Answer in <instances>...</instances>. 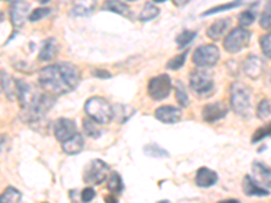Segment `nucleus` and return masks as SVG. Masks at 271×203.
<instances>
[{
    "instance_id": "f257e3e1",
    "label": "nucleus",
    "mask_w": 271,
    "mask_h": 203,
    "mask_svg": "<svg viewBox=\"0 0 271 203\" xmlns=\"http://www.w3.org/2000/svg\"><path fill=\"white\" fill-rule=\"evenodd\" d=\"M79 81V70L69 63L45 67L38 74V84L49 95H63L74 91Z\"/></svg>"
},
{
    "instance_id": "f03ea898",
    "label": "nucleus",
    "mask_w": 271,
    "mask_h": 203,
    "mask_svg": "<svg viewBox=\"0 0 271 203\" xmlns=\"http://www.w3.org/2000/svg\"><path fill=\"white\" fill-rule=\"evenodd\" d=\"M231 104L233 111L240 117L248 118L251 115V91L243 83L231 85Z\"/></svg>"
},
{
    "instance_id": "7ed1b4c3",
    "label": "nucleus",
    "mask_w": 271,
    "mask_h": 203,
    "mask_svg": "<svg viewBox=\"0 0 271 203\" xmlns=\"http://www.w3.org/2000/svg\"><path fill=\"white\" fill-rule=\"evenodd\" d=\"M84 110L89 115L90 119L100 125H107L113 119V106L108 103L107 100L99 96L90 98L86 104Z\"/></svg>"
},
{
    "instance_id": "20e7f679",
    "label": "nucleus",
    "mask_w": 271,
    "mask_h": 203,
    "mask_svg": "<svg viewBox=\"0 0 271 203\" xmlns=\"http://www.w3.org/2000/svg\"><path fill=\"white\" fill-rule=\"evenodd\" d=\"M54 102H56V99L52 95L41 94L37 102L29 110L23 111L26 114V121L27 122H40L41 119L46 115V113L53 107Z\"/></svg>"
},
{
    "instance_id": "39448f33",
    "label": "nucleus",
    "mask_w": 271,
    "mask_h": 203,
    "mask_svg": "<svg viewBox=\"0 0 271 203\" xmlns=\"http://www.w3.org/2000/svg\"><path fill=\"white\" fill-rule=\"evenodd\" d=\"M220 60V50L214 45H203L197 48L192 56V61L198 68H210Z\"/></svg>"
},
{
    "instance_id": "423d86ee",
    "label": "nucleus",
    "mask_w": 271,
    "mask_h": 203,
    "mask_svg": "<svg viewBox=\"0 0 271 203\" xmlns=\"http://www.w3.org/2000/svg\"><path fill=\"white\" fill-rule=\"evenodd\" d=\"M251 40V33L243 27H236L225 37L224 40V48L229 53H237L243 48H246Z\"/></svg>"
},
{
    "instance_id": "0eeeda50",
    "label": "nucleus",
    "mask_w": 271,
    "mask_h": 203,
    "mask_svg": "<svg viewBox=\"0 0 271 203\" xmlns=\"http://www.w3.org/2000/svg\"><path fill=\"white\" fill-rule=\"evenodd\" d=\"M108 165L102 160H92L89 164V167L84 171V182L87 184H102L107 179L108 175Z\"/></svg>"
},
{
    "instance_id": "6e6552de",
    "label": "nucleus",
    "mask_w": 271,
    "mask_h": 203,
    "mask_svg": "<svg viewBox=\"0 0 271 203\" xmlns=\"http://www.w3.org/2000/svg\"><path fill=\"white\" fill-rule=\"evenodd\" d=\"M171 92V79L167 74L153 77L148 84V94L155 100H163Z\"/></svg>"
},
{
    "instance_id": "1a4fd4ad",
    "label": "nucleus",
    "mask_w": 271,
    "mask_h": 203,
    "mask_svg": "<svg viewBox=\"0 0 271 203\" xmlns=\"http://www.w3.org/2000/svg\"><path fill=\"white\" fill-rule=\"evenodd\" d=\"M16 87H18V94L16 99L19 100L20 107L23 111L29 110L33 104L40 98V92L29 83H25L22 80H16Z\"/></svg>"
},
{
    "instance_id": "9d476101",
    "label": "nucleus",
    "mask_w": 271,
    "mask_h": 203,
    "mask_svg": "<svg viewBox=\"0 0 271 203\" xmlns=\"http://www.w3.org/2000/svg\"><path fill=\"white\" fill-rule=\"evenodd\" d=\"M213 79L210 74L205 72V70L197 69L191 72L190 74V87H191L197 94H207L213 89Z\"/></svg>"
},
{
    "instance_id": "9b49d317",
    "label": "nucleus",
    "mask_w": 271,
    "mask_h": 203,
    "mask_svg": "<svg viewBox=\"0 0 271 203\" xmlns=\"http://www.w3.org/2000/svg\"><path fill=\"white\" fill-rule=\"evenodd\" d=\"M76 134V124L72 119L60 118L54 124V135L60 142H65Z\"/></svg>"
},
{
    "instance_id": "f8f14e48",
    "label": "nucleus",
    "mask_w": 271,
    "mask_h": 203,
    "mask_svg": "<svg viewBox=\"0 0 271 203\" xmlns=\"http://www.w3.org/2000/svg\"><path fill=\"white\" fill-rule=\"evenodd\" d=\"M244 72L250 79H258L266 68V61L263 57L258 55H250L244 61Z\"/></svg>"
},
{
    "instance_id": "ddd939ff",
    "label": "nucleus",
    "mask_w": 271,
    "mask_h": 203,
    "mask_svg": "<svg viewBox=\"0 0 271 203\" xmlns=\"http://www.w3.org/2000/svg\"><path fill=\"white\" fill-rule=\"evenodd\" d=\"M252 174H254V180L261 187L266 190H271V168L266 164L261 161H255L252 164Z\"/></svg>"
},
{
    "instance_id": "4468645a",
    "label": "nucleus",
    "mask_w": 271,
    "mask_h": 203,
    "mask_svg": "<svg viewBox=\"0 0 271 203\" xmlns=\"http://www.w3.org/2000/svg\"><path fill=\"white\" fill-rule=\"evenodd\" d=\"M30 8V4L27 1H12L10 7V16L11 23L14 27L19 29L25 23L27 11Z\"/></svg>"
},
{
    "instance_id": "2eb2a0df",
    "label": "nucleus",
    "mask_w": 271,
    "mask_h": 203,
    "mask_svg": "<svg viewBox=\"0 0 271 203\" xmlns=\"http://www.w3.org/2000/svg\"><path fill=\"white\" fill-rule=\"evenodd\" d=\"M155 117L163 122V124H177L182 119L181 110L174 107V106H162L156 110Z\"/></svg>"
},
{
    "instance_id": "dca6fc26",
    "label": "nucleus",
    "mask_w": 271,
    "mask_h": 203,
    "mask_svg": "<svg viewBox=\"0 0 271 203\" xmlns=\"http://www.w3.org/2000/svg\"><path fill=\"white\" fill-rule=\"evenodd\" d=\"M227 113H228L227 107L222 103H210L206 104V106L203 107L202 117L206 122L213 124V122H217V121H220L221 118H224V117L227 115Z\"/></svg>"
},
{
    "instance_id": "f3484780",
    "label": "nucleus",
    "mask_w": 271,
    "mask_h": 203,
    "mask_svg": "<svg viewBox=\"0 0 271 203\" xmlns=\"http://www.w3.org/2000/svg\"><path fill=\"white\" fill-rule=\"evenodd\" d=\"M218 180V176L214 171L209 168H199L197 172V176H195V183H197L198 187H202V189H209L217 183Z\"/></svg>"
},
{
    "instance_id": "a211bd4d",
    "label": "nucleus",
    "mask_w": 271,
    "mask_h": 203,
    "mask_svg": "<svg viewBox=\"0 0 271 203\" xmlns=\"http://www.w3.org/2000/svg\"><path fill=\"white\" fill-rule=\"evenodd\" d=\"M243 191L248 197H267L270 194L269 190L261 187L250 175H247L243 180Z\"/></svg>"
},
{
    "instance_id": "6ab92c4d",
    "label": "nucleus",
    "mask_w": 271,
    "mask_h": 203,
    "mask_svg": "<svg viewBox=\"0 0 271 203\" xmlns=\"http://www.w3.org/2000/svg\"><path fill=\"white\" fill-rule=\"evenodd\" d=\"M0 83H1V91H4L7 98L10 100H14L18 94L16 80L12 79L8 73H5L4 70H0Z\"/></svg>"
},
{
    "instance_id": "aec40b11",
    "label": "nucleus",
    "mask_w": 271,
    "mask_h": 203,
    "mask_svg": "<svg viewBox=\"0 0 271 203\" xmlns=\"http://www.w3.org/2000/svg\"><path fill=\"white\" fill-rule=\"evenodd\" d=\"M57 52H59L57 41L54 40V38H48V40L44 41V44L41 46L38 59L41 61H50V60H53L57 56Z\"/></svg>"
},
{
    "instance_id": "412c9836",
    "label": "nucleus",
    "mask_w": 271,
    "mask_h": 203,
    "mask_svg": "<svg viewBox=\"0 0 271 203\" xmlns=\"http://www.w3.org/2000/svg\"><path fill=\"white\" fill-rule=\"evenodd\" d=\"M83 148L84 139L82 137V134L79 133H76L72 138H69L68 141L63 142V150L67 154H78L83 150Z\"/></svg>"
},
{
    "instance_id": "4be33fe9",
    "label": "nucleus",
    "mask_w": 271,
    "mask_h": 203,
    "mask_svg": "<svg viewBox=\"0 0 271 203\" xmlns=\"http://www.w3.org/2000/svg\"><path fill=\"white\" fill-rule=\"evenodd\" d=\"M228 25H229V19H228V18L216 20V22L207 29L206 31L207 37L212 38V40H218V38H221V35L227 31Z\"/></svg>"
},
{
    "instance_id": "5701e85b",
    "label": "nucleus",
    "mask_w": 271,
    "mask_h": 203,
    "mask_svg": "<svg viewBox=\"0 0 271 203\" xmlns=\"http://www.w3.org/2000/svg\"><path fill=\"white\" fill-rule=\"evenodd\" d=\"M134 114V110L130 109L126 104H117L113 107V117L118 119L121 124L128 122V119Z\"/></svg>"
},
{
    "instance_id": "b1692460",
    "label": "nucleus",
    "mask_w": 271,
    "mask_h": 203,
    "mask_svg": "<svg viewBox=\"0 0 271 203\" xmlns=\"http://www.w3.org/2000/svg\"><path fill=\"white\" fill-rule=\"evenodd\" d=\"M144 152L149 157H155V159H163V157H168L170 153L168 150L163 149L162 146H159L158 144H148L144 146Z\"/></svg>"
},
{
    "instance_id": "393cba45",
    "label": "nucleus",
    "mask_w": 271,
    "mask_h": 203,
    "mask_svg": "<svg viewBox=\"0 0 271 203\" xmlns=\"http://www.w3.org/2000/svg\"><path fill=\"white\" fill-rule=\"evenodd\" d=\"M104 10L111 11V12H115V14L122 15V16H128L129 15V5L122 3V1H107L106 4L103 5Z\"/></svg>"
},
{
    "instance_id": "a878e982",
    "label": "nucleus",
    "mask_w": 271,
    "mask_h": 203,
    "mask_svg": "<svg viewBox=\"0 0 271 203\" xmlns=\"http://www.w3.org/2000/svg\"><path fill=\"white\" fill-rule=\"evenodd\" d=\"M83 130L84 133L87 134L89 137H91V138H98L102 134L100 129L96 126V122H94L92 119L90 118H86L83 121Z\"/></svg>"
},
{
    "instance_id": "bb28decb",
    "label": "nucleus",
    "mask_w": 271,
    "mask_h": 203,
    "mask_svg": "<svg viewBox=\"0 0 271 203\" xmlns=\"http://www.w3.org/2000/svg\"><path fill=\"white\" fill-rule=\"evenodd\" d=\"M159 12H160V11H159L158 7L153 4V3H147V4L144 5L141 14H140V19L144 20V22L155 19V18L159 15Z\"/></svg>"
},
{
    "instance_id": "cd10ccee",
    "label": "nucleus",
    "mask_w": 271,
    "mask_h": 203,
    "mask_svg": "<svg viewBox=\"0 0 271 203\" xmlns=\"http://www.w3.org/2000/svg\"><path fill=\"white\" fill-rule=\"evenodd\" d=\"M197 37V33L195 31H191V30H184L183 33L177 37V44L178 46L183 49V48H186L187 45H190L192 42V40Z\"/></svg>"
},
{
    "instance_id": "c85d7f7f",
    "label": "nucleus",
    "mask_w": 271,
    "mask_h": 203,
    "mask_svg": "<svg viewBox=\"0 0 271 203\" xmlns=\"http://www.w3.org/2000/svg\"><path fill=\"white\" fill-rule=\"evenodd\" d=\"M108 190L114 194H119L123 190V183H122V179L119 176V174L117 172H114V174L110 175V178H108L107 182Z\"/></svg>"
},
{
    "instance_id": "c756f323",
    "label": "nucleus",
    "mask_w": 271,
    "mask_h": 203,
    "mask_svg": "<svg viewBox=\"0 0 271 203\" xmlns=\"http://www.w3.org/2000/svg\"><path fill=\"white\" fill-rule=\"evenodd\" d=\"M0 198H1V201L4 203H20L22 194L16 189H14V187H8Z\"/></svg>"
},
{
    "instance_id": "7c9ffc66",
    "label": "nucleus",
    "mask_w": 271,
    "mask_h": 203,
    "mask_svg": "<svg viewBox=\"0 0 271 203\" xmlns=\"http://www.w3.org/2000/svg\"><path fill=\"white\" fill-rule=\"evenodd\" d=\"M175 92H177V100L179 106L182 107H187L188 106V96L186 92V88L183 85L182 81H178L177 87H175Z\"/></svg>"
},
{
    "instance_id": "2f4dec72",
    "label": "nucleus",
    "mask_w": 271,
    "mask_h": 203,
    "mask_svg": "<svg viewBox=\"0 0 271 203\" xmlns=\"http://www.w3.org/2000/svg\"><path fill=\"white\" fill-rule=\"evenodd\" d=\"M267 137H271V122L262 126L255 132V134L252 135V142L255 144V142H259V141L267 138Z\"/></svg>"
},
{
    "instance_id": "473e14b6",
    "label": "nucleus",
    "mask_w": 271,
    "mask_h": 203,
    "mask_svg": "<svg viewBox=\"0 0 271 203\" xmlns=\"http://www.w3.org/2000/svg\"><path fill=\"white\" fill-rule=\"evenodd\" d=\"M255 19H257V12L252 10H247L239 16V23L243 29H246L248 26H251Z\"/></svg>"
},
{
    "instance_id": "72a5a7b5",
    "label": "nucleus",
    "mask_w": 271,
    "mask_h": 203,
    "mask_svg": "<svg viewBox=\"0 0 271 203\" xmlns=\"http://www.w3.org/2000/svg\"><path fill=\"white\" fill-rule=\"evenodd\" d=\"M257 115L259 119H267L271 115V103L269 99H263L258 106Z\"/></svg>"
},
{
    "instance_id": "f704fd0d",
    "label": "nucleus",
    "mask_w": 271,
    "mask_h": 203,
    "mask_svg": "<svg viewBox=\"0 0 271 203\" xmlns=\"http://www.w3.org/2000/svg\"><path fill=\"white\" fill-rule=\"evenodd\" d=\"M186 56H187V52H184L182 55L177 56V57H174L173 60H170L167 63V68L171 70H178L182 68L183 65H184V61H186Z\"/></svg>"
},
{
    "instance_id": "c9c22d12",
    "label": "nucleus",
    "mask_w": 271,
    "mask_h": 203,
    "mask_svg": "<svg viewBox=\"0 0 271 203\" xmlns=\"http://www.w3.org/2000/svg\"><path fill=\"white\" fill-rule=\"evenodd\" d=\"M243 3L242 1H236V3H228V4H221V5H216V7H213L209 11H206L202 16H209V15L212 14H217V12H221V11L225 10H231V8H236V7H240Z\"/></svg>"
},
{
    "instance_id": "e433bc0d",
    "label": "nucleus",
    "mask_w": 271,
    "mask_h": 203,
    "mask_svg": "<svg viewBox=\"0 0 271 203\" xmlns=\"http://www.w3.org/2000/svg\"><path fill=\"white\" fill-rule=\"evenodd\" d=\"M261 26L263 29L271 30V1H269L265 7V11L261 18Z\"/></svg>"
},
{
    "instance_id": "4c0bfd02",
    "label": "nucleus",
    "mask_w": 271,
    "mask_h": 203,
    "mask_svg": "<svg viewBox=\"0 0 271 203\" xmlns=\"http://www.w3.org/2000/svg\"><path fill=\"white\" fill-rule=\"evenodd\" d=\"M261 48L263 55L271 59V33L270 34L263 35L261 38Z\"/></svg>"
},
{
    "instance_id": "58836bf2",
    "label": "nucleus",
    "mask_w": 271,
    "mask_h": 203,
    "mask_svg": "<svg viewBox=\"0 0 271 203\" xmlns=\"http://www.w3.org/2000/svg\"><path fill=\"white\" fill-rule=\"evenodd\" d=\"M50 14V8H45V7H41V8H37L31 14L29 15V20L31 22H35V20H40L45 16H48Z\"/></svg>"
},
{
    "instance_id": "ea45409f",
    "label": "nucleus",
    "mask_w": 271,
    "mask_h": 203,
    "mask_svg": "<svg viewBox=\"0 0 271 203\" xmlns=\"http://www.w3.org/2000/svg\"><path fill=\"white\" fill-rule=\"evenodd\" d=\"M94 198H95V190L92 189V187H86V189L82 191V194H80V199H82V202L84 203L91 202Z\"/></svg>"
},
{
    "instance_id": "a19ab883",
    "label": "nucleus",
    "mask_w": 271,
    "mask_h": 203,
    "mask_svg": "<svg viewBox=\"0 0 271 203\" xmlns=\"http://www.w3.org/2000/svg\"><path fill=\"white\" fill-rule=\"evenodd\" d=\"M94 8H87L84 5H76L74 10H72V15H76V16H80V15H89Z\"/></svg>"
},
{
    "instance_id": "79ce46f5",
    "label": "nucleus",
    "mask_w": 271,
    "mask_h": 203,
    "mask_svg": "<svg viewBox=\"0 0 271 203\" xmlns=\"http://www.w3.org/2000/svg\"><path fill=\"white\" fill-rule=\"evenodd\" d=\"M94 73V76H96V77H99V79H110L111 77V74L108 73L107 70H102V69H96L92 72Z\"/></svg>"
},
{
    "instance_id": "37998d69",
    "label": "nucleus",
    "mask_w": 271,
    "mask_h": 203,
    "mask_svg": "<svg viewBox=\"0 0 271 203\" xmlns=\"http://www.w3.org/2000/svg\"><path fill=\"white\" fill-rule=\"evenodd\" d=\"M5 141H7V137H5V135H0V153L4 150Z\"/></svg>"
},
{
    "instance_id": "c03bdc74",
    "label": "nucleus",
    "mask_w": 271,
    "mask_h": 203,
    "mask_svg": "<svg viewBox=\"0 0 271 203\" xmlns=\"http://www.w3.org/2000/svg\"><path fill=\"white\" fill-rule=\"evenodd\" d=\"M106 203H118V201L113 195H108V197H106Z\"/></svg>"
},
{
    "instance_id": "a18cd8bd",
    "label": "nucleus",
    "mask_w": 271,
    "mask_h": 203,
    "mask_svg": "<svg viewBox=\"0 0 271 203\" xmlns=\"http://www.w3.org/2000/svg\"><path fill=\"white\" fill-rule=\"evenodd\" d=\"M218 203H240V202L236 201V199H227V201H221V202Z\"/></svg>"
},
{
    "instance_id": "49530a36",
    "label": "nucleus",
    "mask_w": 271,
    "mask_h": 203,
    "mask_svg": "<svg viewBox=\"0 0 271 203\" xmlns=\"http://www.w3.org/2000/svg\"><path fill=\"white\" fill-rule=\"evenodd\" d=\"M0 203H4V202H3V201H1V198H0Z\"/></svg>"
},
{
    "instance_id": "de8ad7c7",
    "label": "nucleus",
    "mask_w": 271,
    "mask_h": 203,
    "mask_svg": "<svg viewBox=\"0 0 271 203\" xmlns=\"http://www.w3.org/2000/svg\"><path fill=\"white\" fill-rule=\"evenodd\" d=\"M0 91H1V83H0Z\"/></svg>"
},
{
    "instance_id": "09e8293b",
    "label": "nucleus",
    "mask_w": 271,
    "mask_h": 203,
    "mask_svg": "<svg viewBox=\"0 0 271 203\" xmlns=\"http://www.w3.org/2000/svg\"><path fill=\"white\" fill-rule=\"evenodd\" d=\"M159 203H170V202H159Z\"/></svg>"
}]
</instances>
